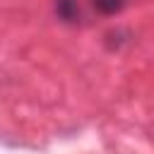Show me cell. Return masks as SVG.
I'll return each mask as SVG.
<instances>
[{
    "mask_svg": "<svg viewBox=\"0 0 154 154\" xmlns=\"http://www.w3.org/2000/svg\"><path fill=\"white\" fill-rule=\"evenodd\" d=\"M55 14L63 22H67V24L77 22L79 19V5H77V0H55Z\"/></svg>",
    "mask_w": 154,
    "mask_h": 154,
    "instance_id": "1",
    "label": "cell"
},
{
    "mask_svg": "<svg viewBox=\"0 0 154 154\" xmlns=\"http://www.w3.org/2000/svg\"><path fill=\"white\" fill-rule=\"evenodd\" d=\"M91 5L101 12V14H116L123 10L125 0H91Z\"/></svg>",
    "mask_w": 154,
    "mask_h": 154,
    "instance_id": "2",
    "label": "cell"
}]
</instances>
